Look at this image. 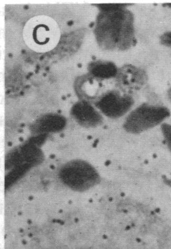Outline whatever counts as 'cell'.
Listing matches in <instances>:
<instances>
[{
  "instance_id": "1",
  "label": "cell",
  "mask_w": 171,
  "mask_h": 249,
  "mask_svg": "<svg viewBox=\"0 0 171 249\" xmlns=\"http://www.w3.org/2000/svg\"><path fill=\"white\" fill-rule=\"evenodd\" d=\"M121 4L112 9L102 10L97 20L96 38L100 46L107 50L124 51L134 44V17Z\"/></svg>"
},
{
  "instance_id": "2",
  "label": "cell",
  "mask_w": 171,
  "mask_h": 249,
  "mask_svg": "<svg viewBox=\"0 0 171 249\" xmlns=\"http://www.w3.org/2000/svg\"><path fill=\"white\" fill-rule=\"evenodd\" d=\"M23 37L30 49L46 53L53 50L58 44L60 30L56 22L51 17L35 16L24 26Z\"/></svg>"
},
{
  "instance_id": "3",
  "label": "cell",
  "mask_w": 171,
  "mask_h": 249,
  "mask_svg": "<svg viewBox=\"0 0 171 249\" xmlns=\"http://www.w3.org/2000/svg\"><path fill=\"white\" fill-rule=\"evenodd\" d=\"M166 107L143 103L128 113L124 124V130L132 135H140L155 127L161 126L170 117Z\"/></svg>"
},
{
  "instance_id": "4",
  "label": "cell",
  "mask_w": 171,
  "mask_h": 249,
  "mask_svg": "<svg viewBox=\"0 0 171 249\" xmlns=\"http://www.w3.org/2000/svg\"><path fill=\"white\" fill-rule=\"evenodd\" d=\"M59 178L66 185L78 192L88 191L101 181L97 169L83 160H72L66 163L60 170Z\"/></svg>"
},
{
  "instance_id": "5",
  "label": "cell",
  "mask_w": 171,
  "mask_h": 249,
  "mask_svg": "<svg viewBox=\"0 0 171 249\" xmlns=\"http://www.w3.org/2000/svg\"><path fill=\"white\" fill-rule=\"evenodd\" d=\"M134 100L128 94L111 90L102 95L95 102V107L106 117L118 119L129 113Z\"/></svg>"
},
{
  "instance_id": "6",
  "label": "cell",
  "mask_w": 171,
  "mask_h": 249,
  "mask_svg": "<svg viewBox=\"0 0 171 249\" xmlns=\"http://www.w3.org/2000/svg\"><path fill=\"white\" fill-rule=\"evenodd\" d=\"M71 113L76 122L85 128H93L103 122L102 113L86 101L76 103L73 106Z\"/></svg>"
},
{
  "instance_id": "7",
  "label": "cell",
  "mask_w": 171,
  "mask_h": 249,
  "mask_svg": "<svg viewBox=\"0 0 171 249\" xmlns=\"http://www.w3.org/2000/svg\"><path fill=\"white\" fill-rule=\"evenodd\" d=\"M120 87L127 90L141 89L148 81L145 71L131 65H127L118 71L117 75Z\"/></svg>"
},
{
  "instance_id": "8",
  "label": "cell",
  "mask_w": 171,
  "mask_h": 249,
  "mask_svg": "<svg viewBox=\"0 0 171 249\" xmlns=\"http://www.w3.org/2000/svg\"><path fill=\"white\" fill-rule=\"evenodd\" d=\"M65 125V120L57 114H48L36 121L33 126L34 130L37 133H44L57 132Z\"/></svg>"
},
{
  "instance_id": "9",
  "label": "cell",
  "mask_w": 171,
  "mask_h": 249,
  "mask_svg": "<svg viewBox=\"0 0 171 249\" xmlns=\"http://www.w3.org/2000/svg\"><path fill=\"white\" fill-rule=\"evenodd\" d=\"M90 75L97 80H105L117 76L118 69L111 62L97 61L91 63L89 66Z\"/></svg>"
},
{
  "instance_id": "10",
  "label": "cell",
  "mask_w": 171,
  "mask_h": 249,
  "mask_svg": "<svg viewBox=\"0 0 171 249\" xmlns=\"http://www.w3.org/2000/svg\"><path fill=\"white\" fill-rule=\"evenodd\" d=\"M97 79L91 75L83 76L78 79L76 84V89L82 100L89 101V99L94 98V92L99 89L97 87Z\"/></svg>"
},
{
  "instance_id": "11",
  "label": "cell",
  "mask_w": 171,
  "mask_h": 249,
  "mask_svg": "<svg viewBox=\"0 0 171 249\" xmlns=\"http://www.w3.org/2000/svg\"><path fill=\"white\" fill-rule=\"evenodd\" d=\"M162 135L171 155V124L165 123L161 126Z\"/></svg>"
},
{
  "instance_id": "12",
  "label": "cell",
  "mask_w": 171,
  "mask_h": 249,
  "mask_svg": "<svg viewBox=\"0 0 171 249\" xmlns=\"http://www.w3.org/2000/svg\"><path fill=\"white\" fill-rule=\"evenodd\" d=\"M161 41L163 45L171 47V32L163 34L161 36Z\"/></svg>"
},
{
  "instance_id": "13",
  "label": "cell",
  "mask_w": 171,
  "mask_h": 249,
  "mask_svg": "<svg viewBox=\"0 0 171 249\" xmlns=\"http://www.w3.org/2000/svg\"><path fill=\"white\" fill-rule=\"evenodd\" d=\"M168 96L170 100L171 101V89L169 90Z\"/></svg>"
}]
</instances>
